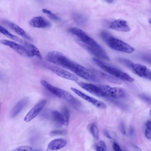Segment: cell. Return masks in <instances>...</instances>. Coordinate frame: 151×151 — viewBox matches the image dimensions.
<instances>
[{
    "label": "cell",
    "instance_id": "obj_1",
    "mask_svg": "<svg viewBox=\"0 0 151 151\" xmlns=\"http://www.w3.org/2000/svg\"><path fill=\"white\" fill-rule=\"evenodd\" d=\"M47 61L70 70L78 75L83 66L71 61L62 53L53 51L49 52L46 56Z\"/></svg>",
    "mask_w": 151,
    "mask_h": 151
},
{
    "label": "cell",
    "instance_id": "obj_2",
    "mask_svg": "<svg viewBox=\"0 0 151 151\" xmlns=\"http://www.w3.org/2000/svg\"><path fill=\"white\" fill-rule=\"evenodd\" d=\"M100 35L108 46L116 51L128 54H131L135 51L134 48L106 32H102Z\"/></svg>",
    "mask_w": 151,
    "mask_h": 151
},
{
    "label": "cell",
    "instance_id": "obj_3",
    "mask_svg": "<svg viewBox=\"0 0 151 151\" xmlns=\"http://www.w3.org/2000/svg\"><path fill=\"white\" fill-rule=\"evenodd\" d=\"M41 85L46 89L57 97L63 99L78 109L81 106V103L71 94L66 91L52 86L44 80L41 81Z\"/></svg>",
    "mask_w": 151,
    "mask_h": 151
},
{
    "label": "cell",
    "instance_id": "obj_4",
    "mask_svg": "<svg viewBox=\"0 0 151 151\" xmlns=\"http://www.w3.org/2000/svg\"><path fill=\"white\" fill-rule=\"evenodd\" d=\"M93 61L98 66L104 71L117 79L130 83L135 81V79L133 78L116 67L106 64L98 59L94 58Z\"/></svg>",
    "mask_w": 151,
    "mask_h": 151
},
{
    "label": "cell",
    "instance_id": "obj_5",
    "mask_svg": "<svg viewBox=\"0 0 151 151\" xmlns=\"http://www.w3.org/2000/svg\"><path fill=\"white\" fill-rule=\"evenodd\" d=\"M68 31L77 36L79 41L84 43L97 47H101L94 39L81 30L76 28H71L68 29Z\"/></svg>",
    "mask_w": 151,
    "mask_h": 151
},
{
    "label": "cell",
    "instance_id": "obj_6",
    "mask_svg": "<svg viewBox=\"0 0 151 151\" xmlns=\"http://www.w3.org/2000/svg\"><path fill=\"white\" fill-rule=\"evenodd\" d=\"M0 44L8 46L14 50L19 55L26 57H32L34 56L25 47L9 40H0Z\"/></svg>",
    "mask_w": 151,
    "mask_h": 151
},
{
    "label": "cell",
    "instance_id": "obj_7",
    "mask_svg": "<svg viewBox=\"0 0 151 151\" xmlns=\"http://www.w3.org/2000/svg\"><path fill=\"white\" fill-rule=\"evenodd\" d=\"M77 43L88 52L100 58L107 60L109 59L104 50L101 47H97L84 43L77 40Z\"/></svg>",
    "mask_w": 151,
    "mask_h": 151
},
{
    "label": "cell",
    "instance_id": "obj_8",
    "mask_svg": "<svg viewBox=\"0 0 151 151\" xmlns=\"http://www.w3.org/2000/svg\"><path fill=\"white\" fill-rule=\"evenodd\" d=\"M128 67L136 74L150 80L151 73L150 70L146 66L139 64H134L132 62Z\"/></svg>",
    "mask_w": 151,
    "mask_h": 151
},
{
    "label": "cell",
    "instance_id": "obj_9",
    "mask_svg": "<svg viewBox=\"0 0 151 151\" xmlns=\"http://www.w3.org/2000/svg\"><path fill=\"white\" fill-rule=\"evenodd\" d=\"M71 89L77 95L88 102L92 103L96 107L99 108L103 109H105L107 107V105L105 104L100 101L85 94L75 88L71 87Z\"/></svg>",
    "mask_w": 151,
    "mask_h": 151
},
{
    "label": "cell",
    "instance_id": "obj_10",
    "mask_svg": "<svg viewBox=\"0 0 151 151\" xmlns=\"http://www.w3.org/2000/svg\"><path fill=\"white\" fill-rule=\"evenodd\" d=\"M46 103V100L43 99L36 104L26 115L25 121L28 122L34 119L41 112Z\"/></svg>",
    "mask_w": 151,
    "mask_h": 151
},
{
    "label": "cell",
    "instance_id": "obj_11",
    "mask_svg": "<svg viewBox=\"0 0 151 151\" xmlns=\"http://www.w3.org/2000/svg\"><path fill=\"white\" fill-rule=\"evenodd\" d=\"M109 28L116 31L125 32H129L130 30L127 21L121 19L112 22L110 24Z\"/></svg>",
    "mask_w": 151,
    "mask_h": 151
},
{
    "label": "cell",
    "instance_id": "obj_12",
    "mask_svg": "<svg viewBox=\"0 0 151 151\" xmlns=\"http://www.w3.org/2000/svg\"><path fill=\"white\" fill-rule=\"evenodd\" d=\"M77 84L91 94L99 97H102L99 85H95L82 82H78Z\"/></svg>",
    "mask_w": 151,
    "mask_h": 151
},
{
    "label": "cell",
    "instance_id": "obj_13",
    "mask_svg": "<svg viewBox=\"0 0 151 151\" xmlns=\"http://www.w3.org/2000/svg\"><path fill=\"white\" fill-rule=\"evenodd\" d=\"M51 70L58 76L62 78L77 82L78 80L79 79L76 76L61 68L54 66L51 68Z\"/></svg>",
    "mask_w": 151,
    "mask_h": 151
},
{
    "label": "cell",
    "instance_id": "obj_14",
    "mask_svg": "<svg viewBox=\"0 0 151 151\" xmlns=\"http://www.w3.org/2000/svg\"><path fill=\"white\" fill-rule=\"evenodd\" d=\"M30 26L36 28H49L51 24L43 17L38 16L34 17L29 22Z\"/></svg>",
    "mask_w": 151,
    "mask_h": 151
},
{
    "label": "cell",
    "instance_id": "obj_15",
    "mask_svg": "<svg viewBox=\"0 0 151 151\" xmlns=\"http://www.w3.org/2000/svg\"><path fill=\"white\" fill-rule=\"evenodd\" d=\"M4 22L6 24L13 29L17 34L26 39L30 40V41H32L31 37L26 33L24 30L17 25L13 22L7 21Z\"/></svg>",
    "mask_w": 151,
    "mask_h": 151
},
{
    "label": "cell",
    "instance_id": "obj_16",
    "mask_svg": "<svg viewBox=\"0 0 151 151\" xmlns=\"http://www.w3.org/2000/svg\"><path fill=\"white\" fill-rule=\"evenodd\" d=\"M66 143V141L64 139H56L52 140L48 144L47 146V149L51 150H59L64 147Z\"/></svg>",
    "mask_w": 151,
    "mask_h": 151
},
{
    "label": "cell",
    "instance_id": "obj_17",
    "mask_svg": "<svg viewBox=\"0 0 151 151\" xmlns=\"http://www.w3.org/2000/svg\"><path fill=\"white\" fill-rule=\"evenodd\" d=\"M28 102V99L25 98L21 101L14 107L11 112V116L14 117L16 116L22 109L26 106Z\"/></svg>",
    "mask_w": 151,
    "mask_h": 151
},
{
    "label": "cell",
    "instance_id": "obj_18",
    "mask_svg": "<svg viewBox=\"0 0 151 151\" xmlns=\"http://www.w3.org/2000/svg\"><path fill=\"white\" fill-rule=\"evenodd\" d=\"M52 118L54 126L58 128L61 127L64 125L63 118L61 113L56 110H54L52 113Z\"/></svg>",
    "mask_w": 151,
    "mask_h": 151
},
{
    "label": "cell",
    "instance_id": "obj_19",
    "mask_svg": "<svg viewBox=\"0 0 151 151\" xmlns=\"http://www.w3.org/2000/svg\"><path fill=\"white\" fill-rule=\"evenodd\" d=\"M21 42L29 51L31 52L33 56H36L40 59H42V57L39 50L34 45L25 41L22 40Z\"/></svg>",
    "mask_w": 151,
    "mask_h": 151
},
{
    "label": "cell",
    "instance_id": "obj_20",
    "mask_svg": "<svg viewBox=\"0 0 151 151\" xmlns=\"http://www.w3.org/2000/svg\"><path fill=\"white\" fill-rule=\"evenodd\" d=\"M124 95L125 91L123 89L111 87L109 90V97L118 99L123 97Z\"/></svg>",
    "mask_w": 151,
    "mask_h": 151
},
{
    "label": "cell",
    "instance_id": "obj_21",
    "mask_svg": "<svg viewBox=\"0 0 151 151\" xmlns=\"http://www.w3.org/2000/svg\"><path fill=\"white\" fill-rule=\"evenodd\" d=\"M101 77L107 80L111 83L117 85H121L122 83L119 80L101 72H98Z\"/></svg>",
    "mask_w": 151,
    "mask_h": 151
},
{
    "label": "cell",
    "instance_id": "obj_22",
    "mask_svg": "<svg viewBox=\"0 0 151 151\" xmlns=\"http://www.w3.org/2000/svg\"><path fill=\"white\" fill-rule=\"evenodd\" d=\"M64 121V125L67 126L69 123L70 112L68 109L66 107H63L61 113Z\"/></svg>",
    "mask_w": 151,
    "mask_h": 151
},
{
    "label": "cell",
    "instance_id": "obj_23",
    "mask_svg": "<svg viewBox=\"0 0 151 151\" xmlns=\"http://www.w3.org/2000/svg\"><path fill=\"white\" fill-rule=\"evenodd\" d=\"M0 33H1L6 36L7 37L15 40L16 41H18V38L11 33H9L7 30L4 27L0 26Z\"/></svg>",
    "mask_w": 151,
    "mask_h": 151
},
{
    "label": "cell",
    "instance_id": "obj_24",
    "mask_svg": "<svg viewBox=\"0 0 151 151\" xmlns=\"http://www.w3.org/2000/svg\"><path fill=\"white\" fill-rule=\"evenodd\" d=\"M90 132L94 138L97 140L99 139L98 129L95 125L93 124L91 126L90 128Z\"/></svg>",
    "mask_w": 151,
    "mask_h": 151
},
{
    "label": "cell",
    "instance_id": "obj_25",
    "mask_svg": "<svg viewBox=\"0 0 151 151\" xmlns=\"http://www.w3.org/2000/svg\"><path fill=\"white\" fill-rule=\"evenodd\" d=\"M42 11L44 13L46 14L48 17L50 19L55 21H60V19L59 17L52 13L51 11H49V10L44 9H43Z\"/></svg>",
    "mask_w": 151,
    "mask_h": 151
},
{
    "label": "cell",
    "instance_id": "obj_26",
    "mask_svg": "<svg viewBox=\"0 0 151 151\" xmlns=\"http://www.w3.org/2000/svg\"><path fill=\"white\" fill-rule=\"evenodd\" d=\"M73 17L75 21L78 23H82L84 21V18L79 14L74 13L73 15Z\"/></svg>",
    "mask_w": 151,
    "mask_h": 151
},
{
    "label": "cell",
    "instance_id": "obj_27",
    "mask_svg": "<svg viewBox=\"0 0 151 151\" xmlns=\"http://www.w3.org/2000/svg\"><path fill=\"white\" fill-rule=\"evenodd\" d=\"M66 131L63 130H57L52 131L50 132V134L52 136L62 135L66 134Z\"/></svg>",
    "mask_w": 151,
    "mask_h": 151
},
{
    "label": "cell",
    "instance_id": "obj_28",
    "mask_svg": "<svg viewBox=\"0 0 151 151\" xmlns=\"http://www.w3.org/2000/svg\"><path fill=\"white\" fill-rule=\"evenodd\" d=\"M139 97L146 103L150 104L151 99L150 97L148 96L146 94H142L140 95Z\"/></svg>",
    "mask_w": 151,
    "mask_h": 151
},
{
    "label": "cell",
    "instance_id": "obj_29",
    "mask_svg": "<svg viewBox=\"0 0 151 151\" xmlns=\"http://www.w3.org/2000/svg\"><path fill=\"white\" fill-rule=\"evenodd\" d=\"M32 148L28 146H23L20 147L15 150L16 151H31L32 150Z\"/></svg>",
    "mask_w": 151,
    "mask_h": 151
},
{
    "label": "cell",
    "instance_id": "obj_30",
    "mask_svg": "<svg viewBox=\"0 0 151 151\" xmlns=\"http://www.w3.org/2000/svg\"><path fill=\"white\" fill-rule=\"evenodd\" d=\"M151 128L146 127L145 132V135L148 139H150L151 138Z\"/></svg>",
    "mask_w": 151,
    "mask_h": 151
},
{
    "label": "cell",
    "instance_id": "obj_31",
    "mask_svg": "<svg viewBox=\"0 0 151 151\" xmlns=\"http://www.w3.org/2000/svg\"><path fill=\"white\" fill-rule=\"evenodd\" d=\"M113 149L116 151H122V150L119 145L116 143L114 142L113 144Z\"/></svg>",
    "mask_w": 151,
    "mask_h": 151
},
{
    "label": "cell",
    "instance_id": "obj_32",
    "mask_svg": "<svg viewBox=\"0 0 151 151\" xmlns=\"http://www.w3.org/2000/svg\"><path fill=\"white\" fill-rule=\"evenodd\" d=\"M119 128L120 132L124 135H125L126 134L125 129V125L123 123H121L120 124Z\"/></svg>",
    "mask_w": 151,
    "mask_h": 151
},
{
    "label": "cell",
    "instance_id": "obj_33",
    "mask_svg": "<svg viewBox=\"0 0 151 151\" xmlns=\"http://www.w3.org/2000/svg\"><path fill=\"white\" fill-rule=\"evenodd\" d=\"M99 143L100 145L105 150L106 149V146L105 142L103 141H100Z\"/></svg>",
    "mask_w": 151,
    "mask_h": 151
},
{
    "label": "cell",
    "instance_id": "obj_34",
    "mask_svg": "<svg viewBox=\"0 0 151 151\" xmlns=\"http://www.w3.org/2000/svg\"><path fill=\"white\" fill-rule=\"evenodd\" d=\"M129 133L130 135H132L134 133V129L132 127H131L130 128Z\"/></svg>",
    "mask_w": 151,
    "mask_h": 151
},
{
    "label": "cell",
    "instance_id": "obj_35",
    "mask_svg": "<svg viewBox=\"0 0 151 151\" xmlns=\"http://www.w3.org/2000/svg\"><path fill=\"white\" fill-rule=\"evenodd\" d=\"M104 134L105 136L108 138L109 139H111V137L110 136L108 133L107 131L104 132Z\"/></svg>",
    "mask_w": 151,
    "mask_h": 151
},
{
    "label": "cell",
    "instance_id": "obj_36",
    "mask_svg": "<svg viewBox=\"0 0 151 151\" xmlns=\"http://www.w3.org/2000/svg\"><path fill=\"white\" fill-rule=\"evenodd\" d=\"M96 150L97 151H104L105 150L102 147L97 146L96 147Z\"/></svg>",
    "mask_w": 151,
    "mask_h": 151
},
{
    "label": "cell",
    "instance_id": "obj_37",
    "mask_svg": "<svg viewBox=\"0 0 151 151\" xmlns=\"http://www.w3.org/2000/svg\"><path fill=\"white\" fill-rule=\"evenodd\" d=\"M151 121H149L146 124V127L151 128Z\"/></svg>",
    "mask_w": 151,
    "mask_h": 151
},
{
    "label": "cell",
    "instance_id": "obj_38",
    "mask_svg": "<svg viewBox=\"0 0 151 151\" xmlns=\"http://www.w3.org/2000/svg\"><path fill=\"white\" fill-rule=\"evenodd\" d=\"M104 1L109 3H111L114 2V0H104Z\"/></svg>",
    "mask_w": 151,
    "mask_h": 151
},
{
    "label": "cell",
    "instance_id": "obj_39",
    "mask_svg": "<svg viewBox=\"0 0 151 151\" xmlns=\"http://www.w3.org/2000/svg\"><path fill=\"white\" fill-rule=\"evenodd\" d=\"M135 147H136V149H138V150H141L140 149V148H138V147H137V146H135Z\"/></svg>",
    "mask_w": 151,
    "mask_h": 151
},
{
    "label": "cell",
    "instance_id": "obj_40",
    "mask_svg": "<svg viewBox=\"0 0 151 151\" xmlns=\"http://www.w3.org/2000/svg\"><path fill=\"white\" fill-rule=\"evenodd\" d=\"M149 115L150 116H151V110H150V112H149Z\"/></svg>",
    "mask_w": 151,
    "mask_h": 151
},
{
    "label": "cell",
    "instance_id": "obj_41",
    "mask_svg": "<svg viewBox=\"0 0 151 151\" xmlns=\"http://www.w3.org/2000/svg\"><path fill=\"white\" fill-rule=\"evenodd\" d=\"M2 76L1 74H0V78H1L2 77Z\"/></svg>",
    "mask_w": 151,
    "mask_h": 151
}]
</instances>
